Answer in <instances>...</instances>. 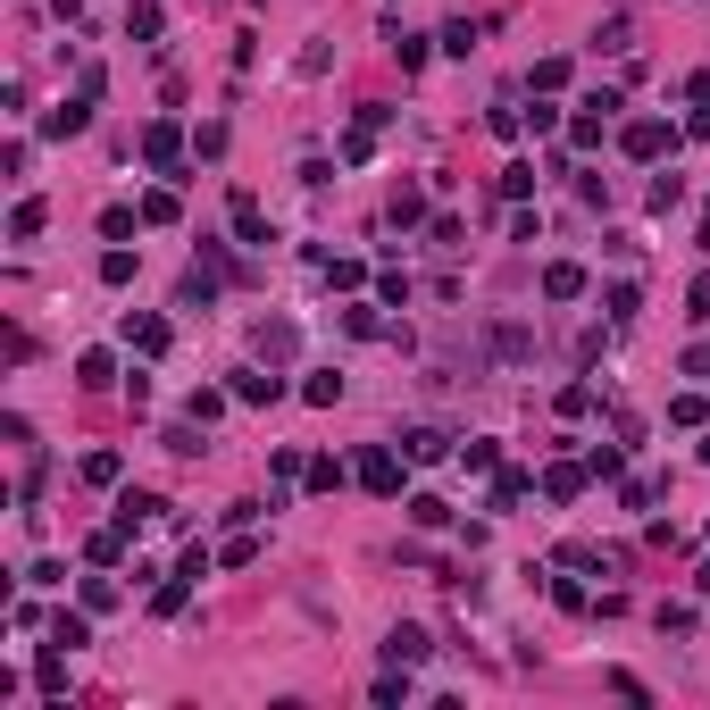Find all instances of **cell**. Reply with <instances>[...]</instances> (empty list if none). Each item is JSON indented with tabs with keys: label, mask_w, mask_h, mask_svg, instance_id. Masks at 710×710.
<instances>
[{
	"label": "cell",
	"mask_w": 710,
	"mask_h": 710,
	"mask_svg": "<svg viewBox=\"0 0 710 710\" xmlns=\"http://www.w3.org/2000/svg\"><path fill=\"white\" fill-rule=\"evenodd\" d=\"M543 293H552V301H577L585 293V268H568V259H560V268L543 276Z\"/></svg>",
	"instance_id": "52a82bcc"
},
{
	"label": "cell",
	"mask_w": 710,
	"mask_h": 710,
	"mask_svg": "<svg viewBox=\"0 0 710 710\" xmlns=\"http://www.w3.org/2000/svg\"><path fill=\"white\" fill-rule=\"evenodd\" d=\"M426 652H435V644H426L418 627H393V644H385V660H393V669H410V660H426Z\"/></svg>",
	"instance_id": "3957f363"
},
{
	"label": "cell",
	"mask_w": 710,
	"mask_h": 710,
	"mask_svg": "<svg viewBox=\"0 0 710 710\" xmlns=\"http://www.w3.org/2000/svg\"><path fill=\"white\" fill-rule=\"evenodd\" d=\"M276 393H284V385H276V376H259V368L234 376V401H276Z\"/></svg>",
	"instance_id": "30bf717a"
},
{
	"label": "cell",
	"mask_w": 710,
	"mask_h": 710,
	"mask_svg": "<svg viewBox=\"0 0 710 710\" xmlns=\"http://www.w3.org/2000/svg\"><path fill=\"white\" fill-rule=\"evenodd\" d=\"M410 218H426V201H418V184H401L393 193V226H410Z\"/></svg>",
	"instance_id": "5bb4252c"
},
{
	"label": "cell",
	"mask_w": 710,
	"mask_h": 710,
	"mask_svg": "<svg viewBox=\"0 0 710 710\" xmlns=\"http://www.w3.org/2000/svg\"><path fill=\"white\" fill-rule=\"evenodd\" d=\"M502 193H510V201L535 193V168H527V159H510V168H502Z\"/></svg>",
	"instance_id": "4fadbf2b"
},
{
	"label": "cell",
	"mask_w": 710,
	"mask_h": 710,
	"mask_svg": "<svg viewBox=\"0 0 710 710\" xmlns=\"http://www.w3.org/2000/svg\"><path fill=\"white\" fill-rule=\"evenodd\" d=\"M42 218H51V209H42V201H17V218H9V234H17V243H34V234H42Z\"/></svg>",
	"instance_id": "9c48e42d"
},
{
	"label": "cell",
	"mask_w": 710,
	"mask_h": 710,
	"mask_svg": "<svg viewBox=\"0 0 710 710\" xmlns=\"http://www.w3.org/2000/svg\"><path fill=\"white\" fill-rule=\"evenodd\" d=\"M176 142H184L176 126H151V134H142V151H151V168H176Z\"/></svg>",
	"instance_id": "5b68a950"
},
{
	"label": "cell",
	"mask_w": 710,
	"mask_h": 710,
	"mask_svg": "<svg viewBox=\"0 0 710 710\" xmlns=\"http://www.w3.org/2000/svg\"><path fill=\"white\" fill-rule=\"evenodd\" d=\"M159 510H168V502H159V493H126V502H117V527H142V518H159Z\"/></svg>",
	"instance_id": "277c9868"
},
{
	"label": "cell",
	"mask_w": 710,
	"mask_h": 710,
	"mask_svg": "<svg viewBox=\"0 0 710 710\" xmlns=\"http://www.w3.org/2000/svg\"><path fill=\"white\" fill-rule=\"evenodd\" d=\"M401 452H410V460H443V435H435V426H418V435H401Z\"/></svg>",
	"instance_id": "8fae6325"
},
{
	"label": "cell",
	"mask_w": 710,
	"mask_h": 710,
	"mask_svg": "<svg viewBox=\"0 0 710 710\" xmlns=\"http://www.w3.org/2000/svg\"><path fill=\"white\" fill-rule=\"evenodd\" d=\"M234 234H243V243H268V226H259V201H251V193H234Z\"/></svg>",
	"instance_id": "8992f818"
},
{
	"label": "cell",
	"mask_w": 710,
	"mask_h": 710,
	"mask_svg": "<svg viewBox=\"0 0 710 710\" xmlns=\"http://www.w3.org/2000/svg\"><path fill=\"white\" fill-rule=\"evenodd\" d=\"M84 117H92L84 101H67V109H51V117H42V134H76V126H84Z\"/></svg>",
	"instance_id": "7c38bea8"
},
{
	"label": "cell",
	"mask_w": 710,
	"mask_h": 710,
	"mask_svg": "<svg viewBox=\"0 0 710 710\" xmlns=\"http://www.w3.org/2000/svg\"><path fill=\"white\" fill-rule=\"evenodd\" d=\"M126 343L134 351H168V326H159V318H126Z\"/></svg>",
	"instance_id": "ba28073f"
},
{
	"label": "cell",
	"mask_w": 710,
	"mask_h": 710,
	"mask_svg": "<svg viewBox=\"0 0 710 710\" xmlns=\"http://www.w3.org/2000/svg\"><path fill=\"white\" fill-rule=\"evenodd\" d=\"M360 485H368V493H401V460H393V452H368V460H360Z\"/></svg>",
	"instance_id": "6da1fadb"
},
{
	"label": "cell",
	"mask_w": 710,
	"mask_h": 710,
	"mask_svg": "<svg viewBox=\"0 0 710 710\" xmlns=\"http://www.w3.org/2000/svg\"><path fill=\"white\" fill-rule=\"evenodd\" d=\"M627 151H635V159H660V151H669V126H660V117H644V126H627Z\"/></svg>",
	"instance_id": "7a4b0ae2"
}]
</instances>
